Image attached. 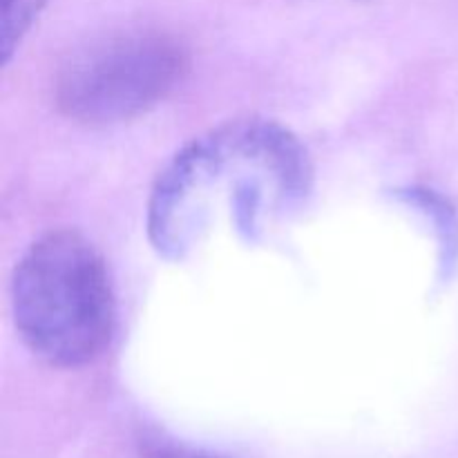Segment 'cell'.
Here are the masks:
<instances>
[{
    "mask_svg": "<svg viewBox=\"0 0 458 458\" xmlns=\"http://www.w3.org/2000/svg\"><path fill=\"white\" fill-rule=\"evenodd\" d=\"M22 343L45 365L79 369L110 344L114 293L101 253L74 231H54L27 249L12 277Z\"/></svg>",
    "mask_w": 458,
    "mask_h": 458,
    "instance_id": "6da1fadb",
    "label": "cell"
},
{
    "mask_svg": "<svg viewBox=\"0 0 458 458\" xmlns=\"http://www.w3.org/2000/svg\"><path fill=\"white\" fill-rule=\"evenodd\" d=\"M186 70V54L159 31H125L81 49L61 67L56 106L81 123L134 119L164 101Z\"/></svg>",
    "mask_w": 458,
    "mask_h": 458,
    "instance_id": "7a4b0ae2",
    "label": "cell"
},
{
    "mask_svg": "<svg viewBox=\"0 0 458 458\" xmlns=\"http://www.w3.org/2000/svg\"><path fill=\"white\" fill-rule=\"evenodd\" d=\"M398 199L407 206L419 208L425 217L432 222L438 240V268H441V280H450L458 262V215L452 208L450 201L438 192L428 188H407L398 191Z\"/></svg>",
    "mask_w": 458,
    "mask_h": 458,
    "instance_id": "3957f363",
    "label": "cell"
},
{
    "mask_svg": "<svg viewBox=\"0 0 458 458\" xmlns=\"http://www.w3.org/2000/svg\"><path fill=\"white\" fill-rule=\"evenodd\" d=\"M47 0H4L3 7V58H12L21 40L40 16Z\"/></svg>",
    "mask_w": 458,
    "mask_h": 458,
    "instance_id": "277c9868",
    "label": "cell"
},
{
    "mask_svg": "<svg viewBox=\"0 0 458 458\" xmlns=\"http://www.w3.org/2000/svg\"><path fill=\"white\" fill-rule=\"evenodd\" d=\"M150 458H213V456L201 454V452L182 450V447H161V450H157Z\"/></svg>",
    "mask_w": 458,
    "mask_h": 458,
    "instance_id": "5b68a950",
    "label": "cell"
}]
</instances>
